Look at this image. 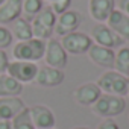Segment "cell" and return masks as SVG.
Here are the masks:
<instances>
[{
    "label": "cell",
    "instance_id": "obj_1",
    "mask_svg": "<svg viewBox=\"0 0 129 129\" xmlns=\"http://www.w3.org/2000/svg\"><path fill=\"white\" fill-rule=\"evenodd\" d=\"M91 109L96 115L102 118H114L126 109V100L124 97H120V96L102 93L100 97L91 105Z\"/></svg>",
    "mask_w": 129,
    "mask_h": 129
},
{
    "label": "cell",
    "instance_id": "obj_2",
    "mask_svg": "<svg viewBox=\"0 0 129 129\" xmlns=\"http://www.w3.org/2000/svg\"><path fill=\"white\" fill-rule=\"evenodd\" d=\"M56 14L52 11L50 6H44L32 20V35L34 38L47 41L52 38V34L55 32V24H56Z\"/></svg>",
    "mask_w": 129,
    "mask_h": 129
},
{
    "label": "cell",
    "instance_id": "obj_3",
    "mask_svg": "<svg viewBox=\"0 0 129 129\" xmlns=\"http://www.w3.org/2000/svg\"><path fill=\"white\" fill-rule=\"evenodd\" d=\"M127 82H129L127 76H124L112 69V70H106L102 76H99L96 84L105 94L124 97L127 94Z\"/></svg>",
    "mask_w": 129,
    "mask_h": 129
},
{
    "label": "cell",
    "instance_id": "obj_4",
    "mask_svg": "<svg viewBox=\"0 0 129 129\" xmlns=\"http://www.w3.org/2000/svg\"><path fill=\"white\" fill-rule=\"evenodd\" d=\"M46 50V41L38 38H30L26 41H17L14 46V59L18 61H29V62H38L43 59Z\"/></svg>",
    "mask_w": 129,
    "mask_h": 129
},
{
    "label": "cell",
    "instance_id": "obj_5",
    "mask_svg": "<svg viewBox=\"0 0 129 129\" xmlns=\"http://www.w3.org/2000/svg\"><path fill=\"white\" fill-rule=\"evenodd\" d=\"M43 59L46 62V66L64 70L67 67V62H69V53L64 50L59 40L50 38L46 41V50H44Z\"/></svg>",
    "mask_w": 129,
    "mask_h": 129
},
{
    "label": "cell",
    "instance_id": "obj_6",
    "mask_svg": "<svg viewBox=\"0 0 129 129\" xmlns=\"http://www.w3.org/2000/svg\"><path fill=\"white\" fill-rule=\"evenodd\" d=\"M6 73L18 81L20 84H30L35 81V76L38 73V64L37 62H29V61H18L14 59L9 62Z\"/></svg>",
    "mask_w": 129,
    "mask_h": 129
},
{
    "label": "cell",
    "instance_id": "obj_7",
    "mask_svg": "<svg viewBox=\"0 0 129 129\" xmlns=\"http://www.w3.org/2000/svg\"><path fill=\"white\" fill-rule=\"evenodd\" d=\"M61 44H62L64 50L70 55H84L93 46V40L90 35L76 30L69 35H64L61 40Z\"/></svg>",
    "mask_w": 129,
    "mask_h": 129
},
{
    "label": "cell",
    "instance_id": "obj_8",
    "mask_svg": "<svg viewBox=\"0 0 129 129\" xmlns=\"http://www.w3.org/2000/svg\"><path fill=\"white\" fill-rule=\"evenodd\" d=\"M91 40L94 44L103 46V47H109V49H118L121 46H124V41L112 30L109 29L105 23H97L90 34Z\"/></svg>",
    "mask_w": 129,
    "mask_h": 129
},
{
    "label": "cell",
    "instance_id": "obj_9",
    "mask_svg": "<svg viewBox=\"0 0 129 129\" xmlns=\"http://www.w3.org/2000/svg\"><path fill=\"white\" fill-rule=\"evenodd\" d=\"M82 23V14L75 9H69L62 12L61 15L56 17V24H55V32L59 37L69 35L72 32H76Z\"/></svg>",
    "mask_w": 129,
    "mask_h": 129
},
{
    "label": "cell",
    "instance_id": "obj_10",
    "mask_svg": "<svg viewBox=\"0 0 129 129\" xmlns=\"http://www.w3.org/2000/svg\"><path fill=\"white\" fill-rule=\"evenodd\" d=\"M90 61L97 67L106 69V70H112L114 69V59H115V50L109 49V47H103L99 44H94L90 47V50L87 52Z\"/></svg>",
    "mask_w": 129,
    "mask_h": 129
},
{
    "label": "cell",
    "instance_id": "obj_11",
    "mask_svg": "<svg viewBox=\"0 0 129 129\" xmlns=\"http://www.w3.org/2000/svg\"><path fill=\"white\" fill-rule=\"evenodd\" d=\"M64 79H66V75H64L62 70L53 69L49 66H43V67H38V73L34 82L43 88H53V87L61 85Z\"/></svg>",
    "mask_w": 129,
    "mask_h": 129
},
{
    "label": "cell",
    "instance_id": "obj_12",
    "mask_svg": "<svg viewBox=\"0 0 129 129\" xmlns=\"http://www.w3.org/2000/svg\"><path fill=\"white\" fill-rule=\"evenodd\" d=\"M30 120L35 126V129H50L55 127V114L53 111L46 105H34L29 108Z\"/></svg>",
    "mask_w": 129,
    "mask_h": 129
},
{
    "label": "cell",
    "instance_id": "obj_13",
    "mask_svg": "<svg viewBox=\"0 0 129 129\" xmlns=\"http://www.w3.org/2000/svg\"><path fill=\"white\" fill-rule=\"evenodd\" d=\"M102 94V90L96 82H85L73 91V99L82 106H91Z\"/></svg>",
    "mask_w": 129,
    "mask_h": 129
},
{
    "label": "cell",
    "instance_id": "obj_14",
    "mask_svg": "<svg viewBox=\"0 0 129 129\" xmlns=\"http://www.w3.org/2000/svg\"><path fill=\"white\" fill-rule=\"evenodd\" d=\"M105 24L109 29H112L123 41H129V15L123 14L118 8H115L109 14Z\"/></svg>",
    "mask_w": 129,
    "mask_h": 129
},
{
    "label": "cell",
    "instance_id": "obj_15",
    "mask_svg": "<svg viewBox=\"0 0 129 129\" xmlns=\"http://www.w3.org/2000/svg\"><path fill=\"white\" fill-rule=\"evenodd\" d=\"M115 9V0H88V14L97 23H105Z\"/></svg>",
    "mask_w": 129,
    "mask_h": 129
},
{
    "label": "cell",
    "instance_id": "obj_16",
    "mask_svg": "<svg viewBox=\"0 0 129 129\" xmlns=\"http://www.w3.org/2000/svg\"><path fill=\"white\" fill-rule=\"evenodd\" d=\"M24 108H26V105L20 99V96L0 97V120H12Z\"/></svg>",
    "mask_w": 129,
    "mask_h": 129
},
{
    "label": "cell",
    "instance_id": "obj_17",
    "mask_svg": "<svg viewBox=\"0 0 129 129\" xmlns=\"http://www.w3.org/2000/svg\"><path fill=\"white\" fill-rule=\"evenodd\" d=\"M23 0H5L0 5V24H9L18 17H21Z\"/></svg>",
    "mask_w": 129,
    "mask_h": 129
},
{
    "label": "cell",
    "instance_id": "obj_18",
    "mask_svg": "<svg viewBox=\"0 0 129 129\" xmlns=\"http://www.w3.org/2000/svg\"><path fill=\"white\" fill-rule=\"evenodd\" d=\"M23 93V84L11 78L8 73H0V97H15Z\"/></svg>",
    "mask_w": 129,
    "mask_h": 129
},
{
    "label": "cell",
    "instance_id": "obj_19",
    "mask_svg": "<svg viewBox=\"0 0 129 129\" xmlns=\"http://www.w3.org/2000/svg\"><path fill=\"white\" fill-rule=\"evenodd\" d=\"M11 24H12V27L9 30L12 34V38H15L17 41H26V40L34 38V35H32V24L24 17H18Z\"/></svg>",
    "mask_w": 129,
    "mask_h": 129
},
{
    "label": "cell",
    "instance_id": "obj_20",
    "mask_svg": "<svg viewBox=\"0 0 129 129\" xmlns=\"http://www.w3.org/2000/svg\"><path fill=\"white\" fill-rule=\"evenodd\" d=\"M114 70L129 78V46H121L115 52Z\"/></svg>",
    "mask_w": 129,
    "mask_h": 129
},
{
    "label": "cell",
    "instance_id": "obj_21",
    "mask_svg": "<svg viewBox=\"0 0 129 129\" xmlns=\"http://www.w3.org/2000/svg\"><path fill=\"white\" fill-rule=\"evenodd\" d=\"M43 8H44V0H23L21 15H24V18L30 21Z\"/></svg>",
    "mask_w": 129,
    "mask_h": 129
},
{
    "label": "cell",
    "instance_id": "obj_22",
    "mask_svg": "<svg viewBox=\"0 0 129 129\" xmlns=\"http://www.w3.org/2000/svg\"><path fill=\"white\" fill-rule=\"evenodd\" d=\"M11 121H12V129H35V126L30 120V114H29L27 106L23 111H20Z\"/></svg>",
    "mask_w": 129,
    "mask_h": 129
},
{
    "label": "cell",
    "instance_id": "obj_23",
    "mask_svg": "<svg viewBox=\"0 0 129 129\" xmlns=\"http://www.w3.org/2000/svg\"><path fill=\"white\" fill-rule=\"evenodd\" d=\"M12 34L8 27H5L3 24H0V49H8L12 44Z\"/></svg>",
    "mask_w": 129,
    "mask_h": 129
},
{
    "label": "cell",
    "instance_id": "obj_24",
    "mask_svg": "<svg viewBox=\"0 0 129 129\" xmlns=\"http://www.w3.org/2000/svg\"><path fill=\"white\" fill-rule=\"evenodd\" d=\"M49 6L52 8V11H53L56 15H61L62 12H66V11L70 9L72 0H55V2H52Z\"/></svg>",
    "mask_w": 129,
    "mask_h": 129
},
{
    "label": "cell",
    "instance_id": "obj_25",
    "mask_svg": "<svg viewBox=\"0 0 129 129\" xmlns=\"http://www.w3.org/2000/svg\"><path fill=\"white\" fill-rule=\"evenodd\" d=\"M96 129H120L114 118H103Z\"/></svg>",
    "mask_w": 129,
    "mask_h": 129
},
{
    "label": "cell",
    "instance_id": "obj_26",
    "mask_svg": "<svg viewBox=\"0 0 129 129\" xmlns=\"http://www.w3.org/2000/svg\"><path fill=\"white\" fill-rule=\"evenodd\" d=\"M9 62H11V61H9V58H8V53H6L3 49H0V73H6Z\"/></svg>",
    "mask_w": 129,
    "mask_h": 129
},
{
    "label": "cell",
    "instance_id": "obj_27",
    "mask_svg": "<svg viewBox=\"0 0 129 129\" xmlns=\"http://www.w3.org/2000/svg\"><path fill=\"white\" fill-rule=\"evenodd\" d=\"M118 9H120L123 14L129 15V0H120V3H118Z\"/></svg>",
    "mask_w": 129,
    "mask_h": 129
},
{
    "label": "cell",
    "instance_id": "obj_28",
    "mask_svg": "<svg viewBox=\"0 0 129 129\" xmlns=\"http://www.w3.org/2000/svg\"><path fill=\"white\" fill-rule=\"evenodd\" d=\"M0 129H12L11 120H0Z\"/></svg>",
    "mask_w": 129,
    "mask_h": 129
},
{
    "label": "cell",
    "instance_id": "obj_29",
    "mask_svg": "<svg viewBox=\"0 0 129 129\" xmlns=\"http://www.w3.org/2000/svg\"><path fill=\"white\" fill-rule=\"evenodd\" d=\"M72 129H90V127H85V126H78V127H72Z\"/></svg>",
    "mask_w": 129,
    "mask_h": 129
},
{
    "label": "cell",
    "instance_id": "obj_30",
    "mask_svg": "<svg viewBox=\"0 0 129 129\" xmlns=\"http://www.w3.org/2000/svg\"><path fill=\"white\" fill-rule=\"evenodd\" d=\"M126 96H129V82H127V94Z\"/></svg>",
    "mask_w": 129,
    "mask_h": 129
},
{
    "label": "cell",
    "instance_id": "obj_31",
    "mask_svg": "<svg viewBox=\"0 0 129 129\" xmlns=\"http://www.w3.org/2000/svg\"><path fill=\"white\" fill-rule=\"evenodd\" d=\"M3 2H5V0H0V5H2V3H3Z\"/></svg>",
    "mask_w": 129,
    "mask_h": 129
},
{
    "label": "cell",
    "instance_id": "obj_32",
    "mask_svg": "<svg viewBox=\"0 0 129 129\" xmlns=\"http://www.w3.org/2000/svg\"><path fill=\"white\" fill-rule=\"evenodd\" d=\"M47 2H50V3H52V2H55V0H47Z\"/></svg>",
    "mask_w": 129,
    "mask_h": 129
},
{
    "label": "cell",
    "instance_id": "obj_33",
    "mask_svg": "<svg viewBox=\"0 0 129 129\" xmlns=\"http://www.w3.org/2000/svg\"><path fill=\"white\" fill-rule=\"evenodd\" d=\"M50 129H55V127H50Z\"/></svg>",
    "mask_w": 129,
    "mask_h": 129
}]
</instances>
